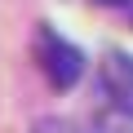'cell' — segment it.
<instances>
[{"label": "cell", "instance_id": "cell-1", "mask_svg": "<svg viewBox=\"0 0 133 133\" xmlns=\"http://www.w3.org/2000/svg\"><path fill=\"white\" fill-rule=\"evenodd\" d=\"M36 62H40V71H44V80L53 89H71L84 76V53L71 40H62L53 27H40L36 31Z\"/></svg>", "mask_w": 133, "mask_h": 133}, {"label": "cell", "instance_id": "cell-2", "mask_svg": "<svg viewBox=\"0 0 133 133\" xmlns=\"http://www.w3.org/2000/svg\"><path fill=\"white\" fill-rule=\"evenodd\" d=\"M98 76H102V89H107V98H111V102L133 107V58H129V53H120V49L102 53Z\"/></svg>", "mask_w": 133, "mask_h": 133}, {"label": "cell", "instance_id": "cell-3", "mask_svg": "<svg viewBox=\"0 0 133 133\" xmlns=\"http://www.w3.org/2000/svg\"><path fill=\"white\" fill-rule=\"evenodd\" d=\"M84 133H133V107H120V102H107L89 115Z\"/></svg>", "mask_w": 133, "mask_h": 133}, {"label": "cell", "instance_id": "cell-4", "mask_svg": "<svg viewBox=\"0 0 133 133\" xmlns=\"http://www.w3.org/2000/svg\"><path fill=\"white\" fill-rule=\"evenodd\" d=\"M31 133H76V124L62 120V115H40V120L31 124Z\"/></svg>", "mask_w": 133, "mask_h": 133}, {"label": "cell", "instance_id": "cell-5", "mask_svg": "<svg viewBox=\"0 0 133 133\" xmlns=\"http://www.w3.org/2000/svg\"><path fill=\"white\" fill-rule=\"evenodd\" d=\"M98 5H129V0H98Z\"/></svg>", "mask_w": 133, "mask_h": 133}, {"label": "cell", "instance_id": "cell-6", "mask_svg": "<svg viewBox=\"0 0 133 133\" xmlns=\"http://www.w3.org/2000/svg\"><path fill=\"white\" fill-rule=\"evenodd\" d=\"M124 9H129V22H133V0H129V5H124Z\"/></svg>", "mask_w": 133, "mask_h": 133}]
</instances>
